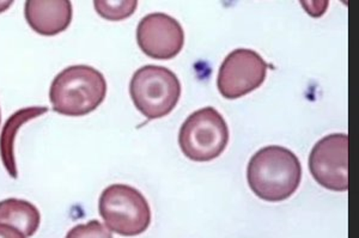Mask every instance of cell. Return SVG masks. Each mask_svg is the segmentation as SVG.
<instances>
[{
	"label": "cell",
	"instance_id": "1",
	"mask_svg": "<svg viewBox=\"0 0 359 238\" xmlns=\"http://www.w3.org/2000/svg\"><path fill=\"white\" fill-rule=\"evenodd\" d=\"M247 180L257 197L269 202L286 200L294 195L302 180L298 157L283 146H266L249 160Z\"/></svg>",
	"mask_w": 359,
	"mask_h": 238
},
{
	"label": "cell",
	"instance_id": "2",
	"mask_svg": "<svg viewBox=\"0 0 359 238\" xmlns=\"http://www.w3.org/2000/svg\"><path fill=\"white\" fill-rule=\"evenodd\" d=\"M104 76L91 66L74 65L53 79L49 101L53 111L66 116H84L96 111L106 99Z\"/></svg>",
	"mask_w": 359,
	"mask_h": 238
},
{
	"label": "cell",
	"instance_id": "3",
	"mask_svg": "<svg viewBox=\"0 0 359 238\" xmlns=\"http://www.w3.org/2000/svg\"><path fill=\"white\" fill-rule=\"evenodd\" d=\"M130 94L135 108L147 119L156 120L169 115L181 97V83L167 67L147 65L135 71Z\"/></svg>",
	"mask_w": 359,
	"mask_h": 238
},
{
	"label": "cell",
	"instance_id": "4",
	"mask_svg": "<svg viewBox=\"0 0 359 238\" xmlns=\"http://www.w3.org/2000/svg\"><path fill=\"white\" fill-rule=\"evenodd\" d=\"M98 211L107 227L125 237L142 234L151 224L149 202L131 186L107 187L100 197Z\"/></svg>",
	"mask_w": 359,
	"mask_h": 238
},
{
	"label": "cell",
	"instance_id": "5",
	"mask_svg": "<svg viewBox=\"0 0 359 238\" xmlns=\"http://www.w3.org/2000/svg\"><path fill=\"white\" fill-rule=\"evenodd\" d=\"M228 143V123L213 107L194 111L180 128L181 151L194 162H210L218 158Z\"/></svg>",
	"mask_w": 359,
	"mask_h": 238
},
{
	"label": "cell",
	"instance_id": "6",
	"mask_svg": "<svg viewBox=\"0 0 359 238\" xmlns=\"http://www.w3.org/2000/svg\"><path fill=\"white\" fill-rule=\"evenodd\" d=\"M267 70V62L255 50H235L222 62L217 87L224 99H241L262 87Z\"/></svg>",
	"mask_w": 359,
	"mask_h": 238
},
{
	"label": "cell",
	"instance_id": "7",
	"mask_svg": "<svg viewBox=\"0 0 359 238\" xmlns=\"http://www.w3.org/2000/svg\"><path fill=\"white\" fill-rule=\"evenodd\" d=\"M309 170L318 185L334 192H346L348 136L335 133L318 140L309 156Z\"/></svg>",
	"mask_w": 359,
	"mask_h": 238
},
{
	"label": "cell",
	"instance_id": "8",
	"mask_svg": "<svg viewBox=\"0 0 359 238\" xmlns=\"http://www.w3.org/2000/svg\"><path fill=\"white\" fill-rule=\"evenodd\" d=\"M137 42L147 57L156 60H170L184 48V29L169 15L150 13L139 22Z\"/></svg>",
	"mask_w": 359,
	"mask_h": 238
},
{
	"label": "cell",
	"instance_id": "9",
	"mask_svg": "<svg viewBox=\"0 0 359 238\" xmlns=\"http://www.w3.org/2000/svg\"><path fill=\"white\" fill-rule=\"evenodd\" d=\"M25 20L42 36H55L65 31L72 22V3L69 0H28Z\"/></svg>",
	"mask_w": 359,
	"mask_h": 238
},
{
	"label": "cell",
	"instance_id": "10",
	"mask_svg": "<svg viewBox=\"0 0 359 238\" xmlns=\"http://www.w3.org/2000/svg\"><path fill=\"white\" fill-rule=\"evenodd\" d=\"M41 222L32 202L16 197L0 202V237H33Z\"/></svg>",
	"mask_w": 359,
	"mask_h": 238
},
{
	"label": "cell",
	"instance_id": "11",
	"mask_svg": "<svg viewBox=\"0 0 359 238\" xmlns=\"http://www.w3.org/2000/svg\"><path fill=\"white\" fill-rule=\"evenodd\" d=\"M47 107H29L17 111L8 118L5 122L1 134H0V157L3 160L6 172L13 178H17L16 158H15V140L20 128L30 120L39 118L47 113Z\"/></svg>",
	"mask_w": 359,
	"mask_h": 238
},
{
	"label": "cell",
	"instance_id": "12",
	"mask_svg": "<svg viewBox=\"0 0 359 238\" xmlns=\"http://www.w3.org/2000/svg\"><path fill=\"white\" fill-rule=\"evenodd\" d=\"M95 10L100 16L107 21H123L131 17L137 10L138 1L128 0V1H109V0H95Z\"/></svg>",
	"mask_w": 359,
	"mask_h": 238
},
{
	"label": "cell",
	"instance_id": "13",
	"mask_svg": "<svg viewBox=\"0 0 359 238\" xmlns=\"http://www.w3.org/2000/svg\"><path fill=\"white\" fill-rule=\"evenodd\" d=\"M66 237H111V231L106 229L101 223L97 220H91L88 224L74 226Z\"/></svg>",
	"mask_w": 359,
	"mask_h": 238
},
{
	"label": "cell",
	"instance_id": "14",
	"mask_svg": "<svg viewBox=\"0 0 359 238\" xmlns=\"http://www.w3.org/2000/svg\"><path fill=\"white\" fill-rule=\"evenodd\" d=\"M13 4V1H0V13L6 11L11 5Z\"/></svg>",
	"mask_w": 359,
	"mask_h": 238
},
{
	"label": "cell",
	"instance_id": "15",
	"mask_svg": "<svg viewBox=\"0 0 359 238\" xmlns=\"http://www.w3.org/2000/svg\"><path fill=\"white\" fill-rule=\"evenodd\" d=\"M0 121H1V113H0Z\"/></svg>",
	"mask_w": 359,
	"mask_h": 238
}]
</instances>
